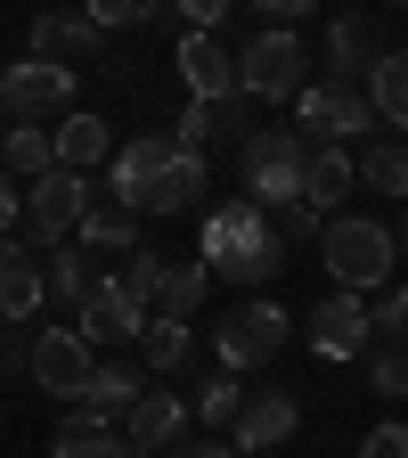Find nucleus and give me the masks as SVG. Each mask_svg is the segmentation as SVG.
<instances>
[{
	"label": "nucleus",
	"mask_w": 408,
	"mask_h": 458,
	"mask_svg": "<svg viewBox=\"0 0 408 458\" xmlns=\"http://www.w3.org/2000/svg\"><path fill=\"white\" fill-rule=\"evenodd\" d=\"M295 426H303V410H295V393H246V410H237V458L246 450H278V442H295Z\"/></svg>",
	"instance_id": "16"
},
{
	"label": "nucleus",
	"mask_w": 408,
	"mask_h": 458,
	"mask_svg": "<svg viewBox=\"0 0 408 458\" xmlns=\"http://www.w3.org/2000/svg\"><path fill=\"white\" fill-rule=\"evenodd\" d=\"M82 213H90V181H82V172L57 164V172H41V181H25V229L41 246H66L82 229Z\"/></svg>",
	"instance_id": "8"
},
{
	"label": "nucleus",
	"mask_w": 408,
	"mask_h": 458,
	"mask_svg": "<svg viewBox=\"0 0 408 458\" xmlns=\"http://www.w3.org/2000/svg\"><path fill=\"white\" fill-rule=\"evenodd\" d=\"M319 254H327V278L343 295H384L400 246H392V221H376V213H327Z\"/></svg>",
	"instance_id": "2"
},
{
	"label": "nucleus",
	"mask_w": 408,
	"mask_h": 458,
	"mask_svg": "<svg viewBox=\"0 0 408 458\" xmlns=\"http://www.w3.org/2000/svg\"><path fill=\"white\" fill-rule=\"evenodd\" d=\"M171 9L188 17V33H221V17L237 9V0H171Z\"/></svg>",
	"instance_id": "38"
},
{
	"label": "nucleus",
	"mask_w": 408,
	"mask_h": 458,
	"mask_svg": "<svg viewBox=\"0 0 408 458\" xmlns=\"http://www.w3.org/2000/svg\"><path fill=\"white\" fill-rule=\"evenodd\" d=\"M368 106H376V123L408 131V49H384V57H376V74H368Z\"/></svg>",
	"instance_id": "26"
},
{
	"label": "nucleus",
	"mask_w": 408,
	"mask_h": 458,
	"mask_svg": "<svg viewBox=\"0 0 408 458\" xmlns=\"http://www.w3.org/2000/svg\"><path fill=\"white\" fill-rule=\"evenodd\" d=\"M368 344H376V327H368V303L360 295H343V286L319 295V311H311V352L319 360H360Z\"/></svg>",
	"instance_id": "11"
},
{
	"label": "nucleus",
	"mask_w": 408,
	"mask_h": 458,
	"mask_svg": "<svg viewBox=\"0 0 408 458\" xmlns=\"http://www.w3.org/2000/svg\"><path fill=\"white\" fill-rule=\"evenodd\" d=\"M9 221H25V189L0 172V238H9Z\"/></svg>",
	"instance_id": "43"
},
{
	"label": "nucleus",
	"mask_w": 408,
	"mask_h": 458,
	"mask_svg": "<svg viewBox=\"0 0 408 458\" xmlns=\"http://www.w3.org/2000/svg\"><path fill=\"white\" fill-rule=\"evenodd\" d=\"M33 360V335H25V319H0V369H25Z\"/></svg>",
	"instance_id": "40"
},
{
	"label": "nucleus",
	"mask_w": 408,
	"mask_h": 458,
	"mask_svg": "<svg viewBox=\"0 0 408 458\" xmlns=\"http://www.w3.org/2000/svg\"><path fill=\"white\" fill-rule=\"evenodd\" d=\"M98 25L82 9H41L33 17V57H49V66H74V57H98Z\"/></svg>",
	"instance_id": "17"
},
{
	"label": "nucleus",
	"mask_w": 408,
	"mask_h": 458,
	"mask_svg": "<svg viewBox=\"0 0 408 458\" xmlns=\"http://www.w3.org/2000/svg\"><path fill=\"white\" fill-rule=\"evenodd\" d=\"M237 410H246V377H237V369H221V377H204V385H196V418L237 426Z\"/></svg>",
	"instance_id": "32"
},
{
	"label": "nucleus",
	"mask_w": 408,
	"mask_h": 458,
	"mask_svg": "<svg viewBox=\"0 0 408 458\" xmlns=\"http://www.w3.org/2000/svg\"><path fill=\"white\" fill-rule=\"evenodd\" d=\"M90 369H98V352H90V344H82L74 327H41V335H33V360H25V377H33L41 393H57V401H82Z\"/></svg>",
	"instance_id": "9"
},
{
	"label": "nucleus",
	"mask_w": 408,
	"mask_h": 458,
	"mask_svg": "<svg viewBox=\"0 0 408 458\" xmlns=\"http://www.w3.org/2000/svg\"><path fill=\"white\" fill-rule=\"evenodd\" d=\"M311 9H319V0H254V17H262V25H286V33H295Z\"/></svg>",
	"instance_id": "39"
},
{
	"label": "nucleus",
	"mask_w": 408,
	"mask_h": 458,
	"mask_svg": "<svg viewBox=\"0 0 408 458\" xmlns=\"http://www.w3.org/2000/svg\"><path fill=\"white\" fill-rule=\"evenodd\" d=\"M237 172H246V189L254 205H286V197H303V172H311V140L303 131H246L237 140Z\"/></svg>",
	"instance_id": "4"
},
{
	"label": "nucleus",
	"mask_w": 408,
	"mask_h": 458,
	"mask_svg": "<svg viewBox=\"0 0 408 458\" xmlns=\"http://www.w3.org/2000/svg\"><path fill=\"white\" fill-rule=\"evenodd\" d=\"M163 458H237V442H196V434H180Z\"/></svg>",
	"instance_id": "42"
},
{
	"label": "nucleus",
	"mask_w": 408,
	"mask_h": 458,
	"mask_svg": "<svg viewBox=\"0 0 408 458\" xmlns=\"http://www.w3.org/2000/svg\"><path fill=\"white\" fill-rule=\"evenodd\" d=\"M41 295V254H25L17 238H0V319H33Z\"/></svg>",
	"instance_id": "19"
},
{
	"label": "nucleus",
	"mask_w": 408,
	"mask_h": 458,
	"mask_svg": "<svg viewBox=\"0 0 408 458\" xmlns=\"http://www.w3.org/2000/svg\"><path fill=\"white\" fill-rule=\"evenodd\" d=\"M49 458H131V442H123V426H114V418H90V410H66V426H57Z\"/></svg>",
	"instance_id": "22"
},
{
	"label": "nucleus",
	"mask_w": 408,
	"mask_h": 458,
	"mask_svg": "<svg viewBox=\"0 0 408 458\" xmlns=\"http://www.w3.org/2000/svg\"><path fill=\"white\" fill-rule=\"evenodd\" d=\"M311 82V41L303 33H286V25H262L246 49H237V98H303Z\"/></svg>",
	"instance_id": "3"
},
{
	"label": "nucleus",
	"mask_w": 408,
	"mask_h": 458,
	"mask_svg": "<svg viewBox=\"0 0 408 458\" xmlns=\"http://www.w3.org/2000/svg\"><path fill=\"white\" fill-rule=\"evenodd\" d=\"M49 148H57V164H66V172H90V164H106L114 156V123H106V114H66V123H57L49 131Z\"/></svg>",
	"instance_id": "21"
},
{
	"label": "nucleus",
	"mask_w": 408,
	"mask_h": 458,
	"mask_svg": "<svg viewBox=\"0 0 408 458\" xmlns=\"http://www.w3.org/2000/svg\"><path fill=\"white\" fill-rule=\"evenodd\" d=\"M171 148H180V140H171V131H131L123 148H114V156H106V197L139 213V205H147V189H155V172L171 164Z\"/></svg>",
	"instance_id": "10"
},
{
	"label": "nucleus",
	"mask_w": 408,
	"mask_h": 458,
	"mask_svg": "<svg viewBox=\"0 0 408 458\" xmlns=\"http://www.w3.org/2000/svg\"><path fill=\"white\" fill-rule=\"evenodd\" d=\"M368 385L408 401V344H368Z\"/></svg>",
	"instance_id": "35"
},
{
	"label": "nucleus",
	"mask_w": 408,
	"mask_h": 458,
	"mask_svg": "<svg viewBox=\"0 0 408 458\" xmlns=\"http://www.w3.org/2000/svg\"><path fill=\"white\" fill-rule=\"evenodd\" d=\"M392 9H408V0H392Z\"/></svg>",
	"instance_id": "46"
},
{
	"label": "nucleus",
	"mask_w": 408,
	"mask_h": 458,
	"mask_svg": "<svg viewBox=\"0 0 408 458\" xmlns=\"http://www.w3.org/2000/svg\"><path fill=\"white\" fill-rule=\"evenodd\" d=\"M360 189V164H352V148H311V172H303V205L327 221L343 197Z\"/></svg>",
	"instance_id": "20"
},
{
	"label": "nucleus",
	"mask_w": 408,
	"mask_h": 458,
	"mask_svg": "<svg viewBox=\"0 0 408 458\" xmlns=\"http://www.w3.org/2000/svg\"><path fill=\"white\" fill-rule=\"evenodd\" d=\"M171 66H180L188 98H237V49H229L221 33H180Z\"/></svg>",
	"instance_id": "14"
},
{
	"label": "nucleus",
	"mask_w": 408,
	"mask_h": 458,
	"mask_svg": "<svg viewBox=\"0 0 408 458\" xmlns=\"http://www.w3.org/2000/svg\"><path fill=\"white\" fill-rule=\"evenodd\" d=\"M139 327H147V311H139L114 278H98L90 295L74 303V335L90 344V352H98V344H139Z\"/></svg>",
	"instance_id": "13"
},
{
	"label": "nucleus",
	"mask_w": 408,
	"mask_h": 458,
	"mask_svg": "<svg viewBox=\"0 0 408 458\" xmlns=\"http://www.w3.org/2000/svg\"><path fill=\"white\" fill-rule=\"evenodd\" d=\"M139 393H147V377H139V369H123V360H98L74 410H90V418H123V410H131Z\"/></svg>",
	"instance_id": "24"
},
{
	"label": "nucleus",
	"mask_w": 408,
	"mask_h": 458,
	"mask_svg": "<svg viewBox=\"0 0 408 458\" xmlns=\"http://www.w3.org/2000/svg\"><path fill=\"white\" fill-rule=\"evenodd\" d=\"M295 131H303L311 148H343V140L376 131V106H368L360 82H303V98H295Z\"/></svg>",
	"instance_id": "5"
},
{
	"label": "nucleus",
	"mask_w": 408,
	"mask_h": 458,
	"mask_svg": "<svg viewBox=\"0 0 408 458\" xmlns=\"http://www.w3.org/2000/svg\"><path fill=\"white\" fill-rule=\"evenodd\" d=\"M352 164H360V189H376V197H408V148H392V140H368Z\"/></svg>",
	"instance_id": "31"
},
{
	"label": "nucleus",
	"mask_w": 408,
	"mask_h": 458,
	"mask_svg": "<svg viewBox=\"0 0 408 458\" xmlns=\"http://www.w3.org/2000/svg\"><path fill=\"white\" fill-rule=\"evenodd\" d=\"M392 246H400V262H408V213H400V221H392Z\"/></svg>",
	"instance_id": "44"
},
{
	"label": "nucleus",
	"mask_w": 408,
	"mask_h": 458,
	"mask_svg": "<svg viewBox=\"0 0 408 458\" xmlns=\"http://www.w3.org/2000/svg\"><path fill=\"white\" fill-rule=\"evenodd\" d=\"M204 270L212 278H237V286H270L286 270V238H278V221L237 197V205H212L204 213Z\"/></svg>",
	"instance_id": "1"
},
{
	"label": "nucleus",
	"mask_w": 408,
	"mask_h": 458,
	"mask_svg": "<svg viewBox=\"0 0 408 458\" xmlns=\"http://www.w3.org/2000/svg\"><path fill=\"white\" fill-rule=\"evenodd\" d=\"M360 458H408V418H400V426H376V434L360 442Z\"/></svg>",
	"instance_id": "41"
},
{
	"label": "nucleus",
	"mask_w": 408,
	"mask_h": 458,
	"mask_svg": "<svg viewBox=\"0 0 408 458\" xmlns=\"http://www.w3.org/2000/svg\"><path fill=\"white\" fill-rule=\"evenodd\" d=\"M155 9H171V0H82V17H90L98 33H139Z\"/></svg>",
	"instance_id": "33"
},
{
	"label": "nucleus",
	"mask_w": 408,
	"mask_h": 458,
	"mask_svg": "<svg viewBox=\"0 0 408 458\" xmlns=\"http://www.w3.org/2000/svg\"><path fill=\"white\" fill-rule=\"evenodd\" d=\"M196 197H204V156L196 148H171V164L155 172V189H147L139 213H188Z\"/></svg>",
	"instance_id": "23"
},
{
	"label": "nucleus",
	"mask_w": 408,
	"mask_h": 458,
	"mask_svg": "<svg viewBox=\"0 0 408 458\" xmlns=\"http://www.w3.org/2000/svg\"><path fill=\"white\" fill-rule=\"evenodd\" d=\"M0 106H9L17 123L74 114V66H49V57H17V66H0Z\"/></svg>",
	"instance_id": "7"
},
{
	"label": "nucleus",
	"mask_w": 408,
	"mask_h": 458,
	"mask_svg": "<svg viewBox=\"0 0 408 458\" xmlns=\"http://www.w3.org/2000/svg\"><path fill=\"white\" fill-rule=\"evenodd\" d=\"M0 172L9 181H41V172H57V148L41 123H17V131H0Z\"/></svg>",
	"instance_id": "28"
},
{
	"label": "nucleus",
	"mask_w": 408,
	"mask_h": 458,
	"mask_svg": "<svg viewBox=\"0 0 408 458\" xmlns=\"http://www.w3.org/2000/svg\"><path fill=\"white\" fill-rule=\"evenodd\" d=\"M376 57H384V25H376L368 9H343V17L327 25V82H360V90H368Z\"/></svg>",
	"instance_id": "12"
},
{
	"label": "nucleus",
	"mask_w": 408,
	"mask_h": 458,
	"mask_svg": "<svg viewBox=\"0 0 408 458\" xmlns=\"http://www.w3.org/2000/svg\"><path fill=\"white\" fill-rule=\"evenodd\" d=\"M270 221H278V238H286V246H295V238H319V229H327V221H319V213H311L303 197H286V205H270Z\"/></svg>",
	"instance_id": "37"
},
{
	"label": "nucleus",
	"mask_w": 408,
	"mask_h": 458,
	"mask_svg": "<svg viewBox=\"0 0 408 458\" xmlns=\"http://www.w3.org/2000/svg\"><path fill=\"white\" fill-rule=\"evenodd\" d=\"M163 262H171V254H155V246H131V262H123V278H114V286H123V295H131L139 311H155V286H163Z\"/></svg>",
	"instance_id": "34"
},
{
	"label": "nucleus",
	"mask_w": 408,
	"mask_h": 458,
	"mask_svg": "<svg viewBox=\"0 0 408 458\" xmlns=\"http://www.w3.org/2000/svg\"><path fill=\"white\" fill-rule=\"evenodd\" d=\"M74 246H98V254H114V246H139V213L131 205H98L90 197V213H82V229H74Z\"/></svg>",
	"instance_id": "30"
},
{
	"label": "nucleus",
	"mask_w": 408,
	"mask_h": 458,
	"mask_svg": "<svg viewBox=\"0 0 408 458\" xmlns=\"http://www.w3.org/2000/svg\"><path fill=\"white\" fill-rule=\"evenodd\" d=\"M254 123H246V98H188L180 114H171V140L180 148H196L204 156V140H246Z\"/></svg>",
	"instance_id": "18"
},
{
	"label": "nucleus",
	"mask_w": 408,
	"mask_h": 458,
	"mask_svg": "<svg viewBox=\"0 0 408 458\" xmlns=\"http://www.w3.org/2000/svg\"><path fill=\"white\" fill-rule=\"evenodd\" d=\"M90 286H98V278H90V246L66 238V246H49V254H41V295H49V303H66V311H74Z\"/></svg>",
	"instance_id": "25"
},
{
	"label": "nucleus",
	"mask_w": 408,
	"mask_h": 458,
	"mask_svg": "<svg viewBox=\"0 0 408 458\" xmlns=\"http://www.w3.org/2000/svg\"><path fill=\"white\" fill-rule=\"evenodd\" d=\"M204 295H212V270L204 262H163V286H155V311L163 319H196Z\"/></svg>",
	"instance_id": "29"
},
{
	"label": "nucleus",
	"mask_w": 408,
	"mask_h": 458,
	"mask_svg": "<svg viewBox=\"0 0 408 458\" xmlns=\"http://www.w3.org/2000/svg\"><path fill=\"white\" fill-rule=\"evenodd\" d=\"M0 123H9V106H0Z\"/></svg>",
	"instance_id": "45"
},
{
	"label": "nucleus",
	"mask_w": 408,
	"mask_h": 458,
	"mask_svg": "<svg viewBox=\"0 0 408 458\" xmlns=\"http://www.w3.org/2000/svg\"><path fill=\"white\" fill-rule=\"evenodd\" d=\"M286 335H295V319H286L270 295L262 303H246V311H229L221 327H212V352H221V369H262V360H278L286 352Z\"/></svg>",
	"instance_id": "6"
},
{
	"label": "nucleus",
	"mask_w": 408,
	"mask_h": 458,
	"mask_svg": "<svg viewBox=\"0 0 408 458\" xmlns=\"http://www.w3.org/2000/svg\"><path fill=\"white\" fill-rule=\"evenodd\" d=\"M188 352H196L188 319H163V311H147V327H139V360H147L155 377H171V369H188Z\"/></svg>",
	"instance_id": "27"
},
{
	"label": "nucleus",
	"mask_w": 408,
	"mask_h": 458,
	"mask_svg": "<svg viewBox=\"0 0 408 458\" xmlns=\"http://www.w3.org/2000/svg\"><path fill=\"white\" fill-rule=\"evenodd\" d=\"M368 327H376L384 344H408V286H384V295L368 303Z\"/></svg>",
	"instance_id": "36"
},
{
	"label": "nucleus",
	"mask_w": 408,
	"mask_h": 458,
	"mask_svg": "<svg viewBox=\"0 0 408 458\" xmlns=\"http://www.w3.org/2000/svg\"><path fill=\"white\" fill-rule=\"evenodd\" d=\"M114 426H123L131 458H155V450H171V442L188 434V410H180V393H155V385H147V393H139Z\"/></svg>",
	"instance_id": "15"
}]
</instances>
